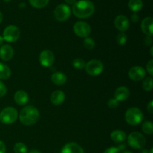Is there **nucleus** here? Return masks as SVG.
<instances>
[{"mask_svg": "<svg viewBox=\"0 0 153 153\" xmlns=\"http://www.w3.org/2000/svg\"><path fill=\"white\" fill-rule=\"evenodd\" d=\"M4 1H5V2H9V1H10L11 0H4Z\"/></svg>", "mask_w": 153, "mask_h": 153, "instance_id": "nucleus-46", "label": "nucleus"}, {"mask_svg": "<svg viewBox=\"0 0 153 153\" xmlns=\"http://www.w3.org/2000/svg\"><path fill=\"white\" fill-rule=\"evenodd\" d=\"M71 14V10L70 7L67 4H61L55 7L54 10V16L55 19L59 22H64L66 21Z\"/></svg>", "mask_w": 153, "mask_h": 153, "instance_id": "nucleus-8", "label": "nucleus"}, {"mask_svg": "<svg viewBox=\"0 0 153 153\" xmlns=\"http://www.w3.org/2000/svg\"><path fill=\"white\" fill-rule=\"evenodd\" d=\"M152 50H153V47H151V49H150V55H151V56H153Z\"/></svg>", "mask_w": 153, "mask_h": 153, "instance_id": "nucleus-43", "label": "nucleus"}, {"mask_svg": "<svg viewBox=\"0 0 153 153\" xmlns=\"http://www.w3.org/2000/svg\"><path fill=\"white\" fill-rule=\"evenodd\" d=\"M130 96V91L128 88L124 86L119 87L117 88L114 92V99H116L118 102L126 101L128 99Z\"/></svg>", "mask_w": 153, "mask_h": 153, "instance_id": "nucleus-15", "label": "nucleus"}, {"mask_svg": "<svg viewBox=\"0 0 153 153\" xmlns=\"http://www.w3.org/2000/svg\"><path fill=\"white\" fill-rule=\"evenodd\" d=\"M19 7L20 8H23V7H25V3H21V4H19Z\"/></svg>", "mask_w": 153, "mask_h": 153, "instance_id": "nucleus-40", "label": "nucleus"}, {"mask_svg": "<svg viewBox=\"0 0 153 153\" xmlns=\"http://www.w3.org/2000/svg\"><path fill=\"white\" fill-rule=\"evenodd\" d=\"M83 44L85 49H89V50L93 49L95 47V42H94V40H93L92 38H91V37H86V38H85Z\"/></svg>", "mask_w": 153, "mask_h": 153, "instance_id": "nucleus-28", "label": "nucleus"}, {"mask_svg": "<svg viewBox=\"0 0 153 153\" xmlns=\"http://www.w3.org/2000/svg\"><path fill=\"white\" fill-rule=\"evenodd\" d=\"M73 31L79 37L86 38L91 32V28L89 24L83 21H79L73 25Z\"/></svg>", "mask_w": 153, "mask_h": 153, "instance_id": "nucleus-9", "label": "nucleus"}, {"mask_svg": "<svg viewBox=\"0 0 153 153\" xmlns=\"http://www.w3.org/2000/svg\"><path fill=\"white\" fill-rule=\"evenodd\" d=\"M7 93V88L2 82L0 81V98L3 97Z\"/></svg>", "mask_w": 153, "mask_h": 153, "instance_id": "nucleus-32", "label": "nucleus"}, {"mask_svg": "<svg viewBox=\"0 0 153 153\" xmlns=\"http://www.w3.org/2000/svg\"><path fill=\"white\" fill-rule=\"evenodd\" d=\"M13 99H14V102L18 105H25L28 103L29 97L25 91L20 90L15 93Z\"/></svg>", "mask_w": 153, "mask_h": 153, "instance_id": "nucleus-17", "label": "nucleus"}, {"mask_svg": "<svg viewBox=\"0 0 153 153\" xmlns=\"http://www.w3.org/2000/svg\"><path fill=\"white\" fill-rule=\"evenodd\" d=\"M28 153H41L39 150H37V149H33V150L30 151Z\"/></svg>", "mask_w": 153, "mask_h": 153, "instance_id": "nucleus-39", "label": "nucleus"}, {"mask_svg": "<svg viewBox=\"0 0 153 153\" xmlns=\"http://www.w3.org/2000/svg\"><path fill=\"white\" fill-rule=\"evenodd\" d=\"M149 153H153V148H151L150 151H149Z\"/></svg>", "mask_w": 153, "mask_h": 153, "instance_id": "nucleus-45", "label": "nucleus"}, {"mask_svg": "<svg viewBox=\"0 0 153 153\" xmlns=\"http://www.w3.org/2000/svg\"><path fill=\"white\" fill-rule=\"evenodd\" d=\"M40 117L39 111L32 105L24 107L20 111L19 119L20 123L25 126H32L37 122Z\"/></svg>", "mask_w": 153, "mask_h": 153, "instance_id": "nucleus-2", "label": "nucleus"}, {"mask_svg": "<svg viewBox=\"0 0 153 153\" xmlns=\"http://www.w3.org/2000/svg\"><path fill=\"white\" fill-rule=\"evenodd\" d=\"M51 80L55 85H64L67 82V78L64 73L61 72H56L51 76Z\"/></svg>", "mask_w": 153, "mask_h": 153, "instance_id": "nucleus-19", "label": "nucleus"}, {"mask_svg": "<svg viewBox=\"0 0 153 153\" xmlns=\"http://www.w3.org/2000/svg\"><path fill=\"white\" fill-rule=\"evenodd\" d=\"M103 153H120V150L118 147H109L104 151Z\"/></svg>", "mask_w": 153, "mask_h": 153, "instance_id": "nucleus-33", "label": "nucleus"}, {"mask_svg": "<svg viewBox=\"0 0 153 153\" xmlns=\"http://www.w3.org/2000/svg\"><path fill=\"white\" fill-rule=\"evenodd\" d=\"M128 7L131 11H140L143 7V1L142 0H129L128 1Z\"/></svg>", "mask_w": 153, "mask_h": 153, "instance_id": "nucleus-22", "label": "nucleus"}, {"mask_svg": "<svg viewBox=\"0 0 153 153\" xmlns=\"http://www.w3.org/2000/svg\"><path fill=\"white\" fill-rule=\"evenodd\" d=\"M128 74L130 79L134 82H139L146 76V70L140 66H134L130 69Z\"/></svg>", "mask_w": 153, "mask_h": 153, "instance_id": "nucleus-11", "label": "nucleus"}, {"mask_svg": "<svg viewBox=\"0 0 153 153\" xmlns=\"http://www.w3.org/2000/svg\"><path fill=\"white\" fill-rule=\"evenodd\" d=\"M131 20L132 22H137L139 21V15L137 13H134L131 16Z\"/></svg>", "mask_w": 153, "mask_h": 153, "instance_id": "nucleus-35", "label": "nucleus"}, {"mask_svg": "<svg viewBox=\"0 0 153 153\" xmlns=\"http://www.w3.org/2000/svg\"><path fill=\"white\" fill-rule=\"evenodd\" d=\"M39 61H40V64L44 67H50L52 66L55 61V56L52 51L48 50H43L41 52L39 56Z\"/></svg>", "mask_w": 153, "mask_h": 153, "instance_id": "nucleus-10", "label": "nucleus"}, {"mask_svg": "<svg viewBox=\"0 0 153 153\" xmlns=\"http://www.w3.org/2000/svg\"><path fill=\"white\" fill-rule=\"evenodd\" d=\"M3 20V14L1 13V12H0V23H1Z\"/></svg>", "mask_w": 153, "mask_h": 153, "instance_id": "nucleus-42", "label": "nucleus"}, {"mask_svg": "<svg viewBox=\"0 0 153 153\" xmlns=\"http://www.w3.org/2000/svg\"><path fill=\"white\" fill-rule=\"evenodd\" d=\"M20 36V31L16 25H10L6 27L3 31V39L9 43L16 41Z\"/></svg>", "mask_w": 153, "mask_h": 153, "instance_id": "nucleus-7", "label": "nucleus"}, {"mask_svg": "<svg viewBox=\"0 0 153 153\" xmlns=\"http://www.w3.org/2000/svg\"><path fill=\"white\" fill-rule=\"evenodd\" d=\"M85 71L92 76H97L101 74L104 70L102 62L99 60H91L85 64Z\"/></svg>", "mask_w": 153, "mask_h": 153, "instance_id": "nucleus-6", "label": "nucleus"}, {"mask_svg": "<svg viewBox=\"0 0 153 153\" xmlns=\"http://www.w3.org/2000/svg\"><path fill=\"white\" fill-rule=\"evenodd\" d=\"M72 10L76 17L84 19L89 17L94 13L95 6L89 0H79L73 4Z\"/></svg>", "mask_w": 153, "mask_h": 153, "instance_id": "nucleus-1", "label": "nucleus"}, {"mask_svg": "<svg viewBox=\"0 0 153 153\" xmlns=\"http://www.w3.org/2000/svg\"><path fill=\"white\" fill-rule=\"evenodd\" d=\"M11 76V70L6 64L0 62V79L7 80Z\"/></svg>", "mask_w": 153, "mask_h": 153, "instance_id": "nucleus-21", "label": "nucleus"}, {"mask_svg": "<svg viewBox=\"0 0 153 153\" xmlns=\"http://www.w3.org/2000/svg\"><path fill=\"white\" fill-rule=\"evenodd\" d=\"M65 100V94L61 91H55L51 94L50 101L55 105H60Z\"/></svg>", "mask_w": 153, "mask_h": 153, "instance_id": "nucleus-18", "label": "nucleus"}, {"mask_svg": "<svg viewBox=\"0 0 153 153\" xmlns=\"http://www.w3.org/2000/svg\"><path fill=\"white\" fill-rule=\"evenodd\" d=\"M3 41H4V39H3V37H1V36H0V46L2 45Z\"/></svg>", "mask_w": 153, "mask_h": 153, "instance_id": "nucleus-41", "label": "nucleus"}, {"mask_svg": "<svg viewBox=\"0 0 153 153\" xmlns=\"http://www.w3.org/2000/svg\"><path fill=\"white\" fill-rule=\"evenodd\" d=\"M61 153H85V152L80 145L74 142H71L64 145Z\"/></svg>", "mask_w": 153, "mask_h": 153, "instance_id": "nucleus-16", "label": "nucleus"}, {"mask_svg": "<svg viewBox=\"0 0 153 153\" xmlns=\"http://www.w3.org/2000/svg\"><path fill=\"white\" fill-rule=\"evenodd\" d=\"M6 152V147L4 145V142L0 140V153H5Z\"/></svg>", "mask_w": 153, "mask_h": 153, "instance_id": "nucleus-37", "label": "nucleus"}, {"mask_svg": "<svg viewBox=\"0 0 153 153\" xmlns=\"http://www.w3.org/2000/svg\"><path fill=\"white\" fill-rule=\"evenodd\" d=\"M32 7L35 8H43L46 7L49 0H28Z\"/></svg>", "mask_w": 153, "mask_h": 153, "instance_id": "nucleus-23", "label": "nucleus"}, {"mask_svg": "<svg viewBox=\"0 0 153 153\" xmlns=\"http://www.w3.org/2000/svg\"><path fill=\"white\" fill-rule=\"evenodd\" d=\"M122 153H132V152H129V151H124V152H123Z\"/></svg>", "mask_w": 153, "mask_h": 153, "instance_id": "nucleus-44", "label": "nucleus"}, {"mask_svg": "<svg viewBox=\"0 0 153 153\" xmlns=\"http://www.w3.org/2000/svg\"><path fill=\"white\" fill-rule=\"evenodd\" d=\"M142 131L146 134L151 135L153 133V124L150 121H146L142 124Z\"/></svg>", "mask_w": 153, "mask_h": 153, "instance_id": "nucleus-24", "label": "nucleus"}, {"mask_svg": "<svg viewBox=\"0 0 153 153\" xmlns=\"http://www.w3.org/2000/svg\"><path fill=\"white\" fill-rule=\"evenodd\" d=\"M13 56V49L11 46L4 44L0 47V58L4 61H8Z\"/></svg>", "mask_w": 153, "mask_h": 153, "instance_id": "nucleus-13", "label": "nucleus"}, {"mask_svg": "<svg viewBox=\"0 0 153 153\" xmlns=\"http://www.w3.org/2000/svg\"><path fill=\"white\" fill-rule=\"evenodd\" d=\"M114 25L117 30L121 32L127 31L130 26V22L128 18L124 15H119L114 19Z\"/></svg>", "mask_w": 153, "mask_h": 153, "instance_id": "nucleus-12", "label": "nucleus"}, {"mask_svg": "<svg viewBox=\"0 0 153 153\" xmlns=\"http://www.w3.org/2000/svg\"><path fill=\"white\" fill-rule=\"evenodd\" d=\"M147 111L149 114L153 113V102L152 100H151L147 105Z\"/></svg>", "mask_w": 153, "mask_h": 153, "instance_id": "nucleus-36", "label": "nucleus"}, {"mask_svg": "<svg viewBox=\"0 0 153 153\" xmlns=\"http://www.w3.org/2000/svg\"><path fill=\"white\" fill-rule=\"evenodd\" d=\"M125 119L127 123L129 125L137 126L143 120V112L138 108H130L126 112Z\"/></svg>", "mask_w": 153, "mask_h": 153, "instance_id": "nucleus-3", "label": "nucleus"}, {"mask_svg": "<svg viewBox=\"0 0 153 153\" xmlns=\"http://www.w3.org/2000/svg\"><path fill=\"white\" fill-rule=\"evenodd\" d=\"M108 107L110 108H116L119 105V102H118L116 99L111 98L108 100Z\"/></svg>", "mask_w": 153, "mask_h": 153, "instance_id": "nucleus-30", "label": "nucleus"}, {"mask_svg": "<svg viewBox=\"0 0 153 153\" xmlns=\"http://www.w3.org/2000/svg\"><path fill=\"white\" fill-rule=\"evenodd\" d=\"M66 2L68 4H74L76 2V0H65Z\"/></svg>", "mask_w": 153, "mask_h": 153, "instance_id": "nucleus-38", "label": "nucleus"}, {"mask_svg": "<svg viewBox=\"0 0 153 153\" xmlns=\"http://www.w3.org/2000/svg\"><path fill=\"white\" fill-rule=\"evenodd\" d=\"M144 43L146 46H151L152 44V37H149V36H146V38L144 39Z\"/></svg>", "mask_w": 153, "mask_h": 153, "instance_id": "nucleus-34", "label": "nucleus"}, {"mask_svg": "<svg viewBox=\"0 0 153 153\" xmlns=\"http://www.w3.org/2000/svg\"><path fill=\"white\" fill-rule=\"evenodd\" d=\"M18 113L16 108L13 107H7L0 113V121L3 124H12L17 120Z\"/></svg>", "mask_w": 153, "mask_h": 153, "instance_id": "nucleus-4", "label": "nucleus"}, {"mask_svg": "<svg viewBox=\"0 0 153 153\" xmlns=\"http://www.w3.org/2000/svg\"><path fill=\"white\" fill-rule=\"evenodd\" d=\"M85 62L83 59L82 58H76L74 59L73 61V66L74 68L77 69V70H82V69L85 68Z\"/></svg>", "mask_w": 153, "mask_h": 153, "instance_id": "nucleus-27", "label": "nucleus"}, {"mask_svg": "<svg viewBox=\"0 0 153 153\" xmlns=\"http://www.w3.org/2000/svg\"><path fill=\"white\" fill-rule=\"evenodd\" d=\"M117 43L119 45H124L126 44V43L127 41V36L126 34H125L124 32H120L119 33V34H117Z\"/></svg>", "mask_w": 153, "mask_h": 153, "instance_id": "nucleus-29", "label": "nucleus"}, {"mask_svg": "<svg viewBox=\"0 0 153 153\" xmlns=\"http://www.w3.org/2000/svg\"><path fill=\"white\" fill-rule=\"evenodd\" d=\"M143 89L145 91H151L153 88V79L152 76L146 77L143 82Z\"/></svg>", "mask_w": 153, "mask_h": 153, "instance_id": "nucleus-25", "label": "nucleus"}, {"mask_svg": "<svg viewBox=\"0 0 153 153\" xmlns=\"http://www.w3.org/2000/svg\"><path fill=\"white\" fill-rule=\"evenodd\" d=\"M111 138L115 143H120L125 141L126 139V134L122 130H114L111 133Z\"/></svg>", "mask_w": 153, "mask_h": 153, "instance_id": "nucleus-20", "label": "nucleus"}, {"mask_svg": "<svg viewBox=\"0 0 153 153\" xmlns=\"http://www.w3.org/2000/svg\"><path fill=\"white\" fill-rule=\"evenodd\" d=\"M146 70L149 73V74L150 75V76H152L153 75V60L151 59L150 61H148V63L146 64Z\"/></svg>", "mask_w": 153, "mask_h": 153, "instance_id": "nucleus-31", "label": "nucleus"}, {"mask_svg": "<svg viewBox=\"0 0 153 153\" xmlns=\"http://www.w3.org/2000/svg\"><path fill=\"white\" fill-rule=\"evenodd\" d=\"M141 30L146 36H149L152 37V31H153V19L150 16H147V17L144 18L142 20L141 25Z\"/></svg>", "mask_w": 153, "mask_h": 153, "instance_id": "nucleus-14", "label": "nucleus"}, {"mask_svg": "<svg viewBox=\"0 0 153 153\" xmlns=\"http://www.w3.org/2000/svg\"><path fill=\"white\" fill-rule=\"evenodd\" d=\"M14 153H28V149L25 144L21 142H18L13 146Z\"/></svg>", "mask_w": 153, "mask_h": 153, "instance_id": "nucleus-26", "label": "nucleus"}, {"mask_svg": "<svg viewBox=\"0 0 153 153\" xmlns=\"http://www.w3.org/2000/svg\"><path fill=\"white\" fill-rule=\"evenodd\" d=\"M127 142L128 144L133 149H140L146 144V138L141 133L134 131L128 136Z\"/></svg>", "mask_w": 153, "mask_h": 153, "instance_id": "nucleus-5", "label": "nucleus"}]
</instances>
